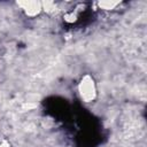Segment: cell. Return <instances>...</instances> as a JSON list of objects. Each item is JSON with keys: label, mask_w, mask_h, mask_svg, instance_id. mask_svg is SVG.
<instances>
[{"label": "cell", "mask_w": 147, "mask_h": 147, "mask_svg": "<svg viewBox=\"0 0 147 147\" xmlns=\"http://www.w3.org/2000/svg\"><path fill=\"white\" fill-rule=\"evenodd\" d=\"M80 93H82V96L86 101H90V100L93 99V96H94V86H93V82L90 78H86L84 82H82Z\"/></svg>", "instance_id": "obj_1"}, {"label": "cell", "mask_w": 147, "mask_h": 147, "mask_svg": "<svg viewBox=\"0 0 147 147\" xmlns=\"http://www.w3.org/2000/svg\"><path fill=\"white\" fill-rule=\"evenodd\" d=\"M24 10L26 11V14L29 15H36L39 13L40 10V5L38 2H24Z\"/></svg>", "instance_id": "obj_2"}]
</instances>
